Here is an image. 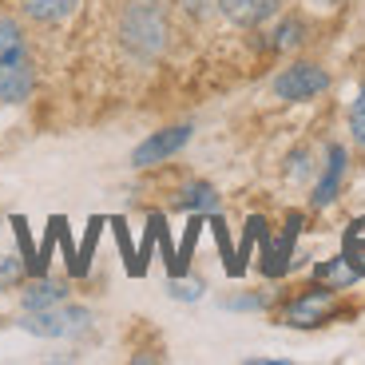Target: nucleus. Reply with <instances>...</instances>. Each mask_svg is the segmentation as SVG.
<instances>
[{
  "label": "nucleus",
  "instance_id": "obj_1",
  "mask_svg": "<svg viewBox=\"0 0 365 365\" xmlns=\"http://www.w3.org/2000/svg\"><path fill=\"white\" fill-rule=\"evenodd\" d=\"M119 48L139 60V64H151L167 52L171 44V12H167V0H128L119 9V24H115Z\"/></svg>",
  "mask_w": 365,
  "mask_h": 365
},
{
  "label": "nucleus",
  "instance_id": "obj_2",
  "mask_svg": "<svg viewBox=\"0 0 365 365\" xmlns=\"http://www.w3.org/2000/svg\"><path fill=\"white\" fill-rule=\"evenodd\" d=\"M36 91V60L28 48V32L12 12H0V103L20 108Z\"/></svg>",
  "mask_w": 365,
  "mask_h": 365
},
{
  "label": "nucleus",
  "instance_id": "obj_3",
  "mask_svg": "<svg viewBox=\"0 0 365 365\" xmlns=\"http://www.w3.org/2000/svg\"><path fill=\"white\" fill-rule=\"evenodd\" d=\"M326 88H329V72L314 60H294L274 76V96L286 103H306L314 96H322Z\"/></svg>",
  "mask_w": 365,
  "mask_h": 365
},
{
  "label": "nucleus",
  "instance_id": "obj_4",
  "mask_svg": "<svg viewBox=\"0 0 365 365\" xmlns=\"http://www.w3.org/2000/svg\"><path fill=\"white\" fill-rule=\"evenodd\" d=\"M91 314L80 310V306H48V310H24L20 318V329L36 334V338H72L80 329H88Z\"/></svg>",
  "mask_w": 365,
  "mask_h": 365
},
{
  "label": "nucleus",
  "instance_id": "obj_5",
  "mask_svg": "<svg viewBox=\"0 0 365 365\" xmlns=\"http://www.w3.org/2000/svg\"><path fill=\"white\" fill-rule=\"evenodd\" d=\"M187 143H191V123H175V128H163V131H155V135H147L143 143L131 151V167H155V163H167V159L179 155Z\"/></svg>",
  "mask_w": 365,
  "mask_h": 365
},
{
  "label": "nucleus",
  "instance_id": "obj_6",
  "mask_svg": "<svg viewBox=\"0 0 365 365\" xmlns=\"http://www.w3.org/2000/svg\"><path fill=\"white\" fill-rule=\"evenodd\" d=\"M334 294L329 286H314V290H306L302 298H294L290 306H286L282 322L294 329H310V326H322V322L329 318V310H334Z\"/></svg>",
  "mask_w": 365,
  "mask_h": 365
},
{
  "label": "nucleus",
  "instance_id": "obj_7",
  "mask_svg": "<svg viewBox=\"0 0 365 365\" xmlns=\"http://www.w3.org/2000/svg\"><path fill=\"white\" fill-rule=\"evenodd\" d=\"M16 4H20V16L40 28H60L80 9V0H16Z\"/></svg>",
  "mask_w": 365,
  "mask_h": 365
},
{
  "label": "nucleus",
  "instance_id": "obj_8",
  "mask_svg": "<svg viewBox=\"0 0 365 365\" xmlns=\"http://www.w3.org/2000/svg\"><path fill=\"white\" fill-rule=\"evenodd\" d=\"M219 12L238 28H258L278 12V0H219Z\"/></svg>",
  "mask_w": 365,
  "mask_h": 365
},
{
  "label": "nucleus",
  "instance_id": "obj_9",
  "mask_svg": "<svg viewBox=\"0 0 365 365\" xmlns=\"http://www.w3.org/2000/svg\"><path fill=\"white\" fill-rule=\"evenodd\" d=\"M341 179H346V151H341V147H329L322 179H318V187H314V207H329V202L338 199Z\"/></svg>",
  "mask_w": 365,
  "mask_h": 365
},
{
  "label": "nucleus",
  "instance_id": "obj_10",
  "mask_svg": "<svg viewBox=\"0 0 365 365\" xmlns=\"http://www.w3.org/2000/svg\"><path fill=\"white\" fill-rule=\"evenodd\" d=\"M60 302H68V286L48 278V274H32L28 290L20 294V306L24 310H48V306H60Z\"/></svg>",
  "mask_w": 365,
  "mask_h": 365
},
{
  "label": "nucleus",
  "instance_id": "obj_11",
  "mask_svg": "<svg viewBox=\"0 0 365 365\" xmlns=\"http://www.w3.org/2000/svg\"><path fill=\"white\" fill-rule=\"evenodd\" d=\"M314 274H318V282L329 286V290H346L349 282H357V274H365V270H357V266L349 262V255H346V258H329V262H322Z\"/></svg>",
  "mask_w": 365,
  "mask_h": 365
},
{
  "label": "nucleus",
  "instance_id": "obj_12",
  "mask_svg": "<svg viewBox=\"0 0 365 365\" xmlns=\"http://www.w3.org/2000/svg\"><path fill=\"white\" fill-rule=\"evenodd\" d=\"M179 202L187 210H210V215L219 210V195H215V187H210V182H191V187L182 191Z\"/></svg>",
  "mask_w": 365,
  "mask_h": 365
},
{
  "label": "nucleus",
  "instance_id": "obj_13",
  "mask_svg": "<svg viewBox=\"0 0 365 365\" xmlns=\"http://www.w3.org/2000/svg\"><path fill=\"white\" fill-rule=\"evenodd\" d=\"M24 274H28V266H24V258H20V255H0V290L20 286V282H24Z\"/></svg>",
  "mask_w": 365,
  "mask_h": 365
},
{
  "label": "nucleus",
  "instance_id": "obj_14",
  "mask_svg": "<svg viewBox=\"0 0 365 365\" xmlns=\"http://www.w3.org/2000/svg\"><path fill=\"white\" fill-rule=\"evenodd\" d=\"M349 139L365 151V88L357 91V100L349 103Z\"/></svg>",
  "mask_w": 365,
  "mask_h": 365
},
{
  "label": "nucleus",
  "instance_id": "obj_15",
  "mask_svg": "<svg viewBox=\"0 0 365 365\" xmlns=\"http://www.w3.org/2000/svg\"><path fill=\"white\" fill-rule=\"evenodd\" d=\"M182 9V16H191V20H207L210 12H219V0H175Z\"/></svg>",
  "mask_w": 365,
  "mask_h": 365
},
{
  "label": "nucleus",
  "instance_id": "obj_16",
  "mask_svg": "<svg viewBox=\"0 0 365 365\" xmlns=\"http://www.w3.org/2000/svg\"><path fill=\"white\" fill-rule=\"evenodd\" d=\"M274 36H278V40H274V48H294L302 40V24L290 16V20H282V24H278V32H274Z\"/></svg>",
  "mask_w": 365,
  "mask_h": 365
},
{
  "label": "nucleus",
  "instance_id": "obj_17",
  "mask_svg": "<svg viewBox=\"0 0 365 365\" xmlns=\"http://www.w3.org/2000/svg\"><path fill=\"white\" fill-rule=\"evenodd\" d=\"M199 294H202V282H199V278H191V282L175 278V282H171V298H179V302H195Z\"/></svg>",
  "mask_w": 365,
  "mask_h": 365
},
{
  "label": "nucleus",
  "instance_id": "obj_18",
  "mask_svg": "<svg viewBox=\"0 0 365 365\" xmlns=\"http://www.w3.org/2000/svg\"><path fill=\"white\" fill-rule=\"evenodd\" d=\"M346 247H349V250H357V247H361V255H365V219H357L354 227H349V235H346Z\"/></svg>",
  "mask_w": 365,
  "mask_h": 365
},
{
  "label": "nucleus",
  "instance_id": "obj_19",
  "mask_svg": "<svg viewBox=\"0 0 365 365\" xmlns=\"http://www.w3.org/2000/svg\"><path fill=\"white\" fill-rule=\"evenodd\" d=\"M230 310H258V306H266L262 294H255V298H227Z\"/></svg>",
  "mask_w": 365,
  "mask_h": 365
},
{
  "label": "nucleus",
  "instance_id": "obj_20",
  "mask_svg": "<svg viewBox=\"0 0 365 365\" xmlns=\"http://www.w3.org/2000/svg\"><path fill=\"white\" fill-rule=\"evenodd\" d=\"M314 4H322V9H334V4H341V0H314Z\"/></svg>",
  "mask_w": 365,
  "mask_h": 365
}]
</instances>
